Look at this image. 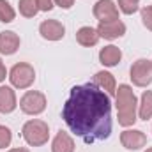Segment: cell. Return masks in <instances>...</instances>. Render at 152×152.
Returning <instances> with one entry per match:
<instances>
[{
	"mask_svg": "<svg viewBox=\"0 0 152 152\" xmlns=\"http://www.w3.org/2000/svg\"><path fill=\"white\" fill-rule=\"evenodd\" d=\"M62 118L85 143L106 140L112 134V99L94 83L76 85L62 108Z\"/></svg>",
	"mask_w": 152,
	"mask_h": 152,
	"instance_id": "6da1fadb",
	"label": "cell"
},
{
	"mask_svg": "<svg viewBox=\"0 0 152 152\" xmlns=\"http://www.w3.org/2000/svg\"><path fill=\"white\" fill-rule=\"evenodd\" d=\"M117 92V120L120 126L129 127L136 122V96L133 88L126 83L118 85Z\"/></svg>",
	"mask_w": 152,
	"mask_h": 152,
	"instance_id": "7a4b0ae2",
	"label": "cell"
},
{
	"mask_svg": "<svg viewBox=\"0 0 152 152\" xmlns=\"http://www.w3.org/2000/svg\"><path fill=\"white\" fill-rule=\"evenodd\" d=\"M21 133H23L25 142L30 147H41L50 138V127H48V124L42 122V120H37V118L36 120H28L23 126Z\"/></svg>",
	"mask_w": 152,
	"mask_h": 152,
	"instance_id": "3957f363",
	"label": "cell"
},
{
	"mask_svg": "<svg viewBox=\"0 0 152 152\" xmlns=\"http://www.w3.org/2000/svg\"><path fill=\"white\" fill-rule=\"evenodd\" d=\"M9 80H11L12 87H16V88H28L36 80V71H34V67L30 64L18 62V64H14L11 67Z\"/></svg>",
	"mask_w": 152,
	"mask_h": 152,
	"instance_id": "277c9868",
	"label": "cell"
},
{
	"mask_svg": "<svg viewBox=\"0 0 152 152\" xmlns=\"http://www.w3.org/2000/svg\"><path fill=\"white\" fill-rule=\"evenodd\" d=\"M20 108L27 115H39L46 108V96L37 90H28L20 99Z\"/></svg>",
	"mask_w": 152,
	"mask_h": 152,
	"instance_id": "5b68a950",
	"label": "cell"
},
{
	"mask_svg": "<svg viewBox=\"0 0 152 152\" xmlns=\"http://www.w3.org/2000/svg\"><path fill=\"white\" fill-rule=\"evenodd\" d=\"M131 80L136 87H147L152 83V60L147 58H138L131 66Z\"/></svg>",
	"mask_w": 152,
	"mask_h": 152,
	"instance_id": "8992f818",
	"label": "cell"
},
{
	"mask_svg": "<svg viewBox=\"0 0 152 152\" xmlns=\"http://www.w3.org/2000/svg\"><path fill=\"white\" fill-rule=\"evenodd\" d=\"M92 12L99 20V23H108V21L118 20V9L113 4V0H97Z\"/></svg>",
	"mask_w": 152,
	"mask_h": 152,
	"instance_id": "52a82bcc",
	"label": "cell"
},
{
	"mask_svg": "<svg viewBox=\"0 0 152 152\" xmlns=\"http://www.w3.org/2000/svg\"><path fill=\"white\" fill-rule=\"evenodd\" d=\"M120 143L127 149V151H138L142 147L147 145V136L143 134V131L138 129H126L120 134Z\"/></svg>",
	"mask_w": 152,
	"mask_h": 152,
	"instance_id": "ba28073f",
	"label": "cell"
},
{
	"mask_svg": "<svg viewBox=\"0 0 152 152\" xmlns=\"http://www.w3.org/2000/svg\"><path fill=\"white\" fill-rule=\"evenodd\" d=\"M39 34L48 41H60L66 34V28L57 20H44L39 25Z\"/></svg>",
	"mask_w": 152,
	"mask_h": 152,
	"instance_id": "9c48e42d",
	"label": "cell"
},
{
	"mask_svg": "<svg viewBox=\"0 0 152 152\" xmlns=\"http://www.w3.org/2000/svg\"><path fill=\"white\" fill-rule=\"evenodd\" d=\"M96 30H97V34L101 37L113 41V39L122 37L126 34V25L120 20H115V21H108V23H99V27Z\"/></svg>",
	"mask_w": 152,
	"mask_h": 152,
	"instance_id": "30bf717a",
	"label": "cell"
},
{
	"mask_svg": "<svg viewBox=\"0 0 152 152\" xmlns=\"http://www.w3.org/2000/svg\"><path fill=\"white\" fill-rule=\"evenodd\" d=\"M20 48V37L12 30L0 32V53L2 55H12Z\"/></svg>",
	"mask_w": 152,
	"mask_h": 152,
	"instance_id": "8fae6325",
	"label": "cell"
},
{
	"mask_svg": "<svg viewBox=\"0 0 152 152\" xmlns=\"http://www.w3.org/2000/svg\"><path fill=\"white\" fill-rule=\"evenodd\" d=\"M120 58H122V51H120V48H117L113 44H108V46L101 48V51H99V62L106 67L117 66L120 62Z\"/></svg>",
	"mask_w": 152,
	"mask_h": 152,
	"instance_id": "7c38bea8",
	"label": "cell"
},
{
	"mask_svg": "<svg viewBox=\"0 0 152 152\" xmlns=\"http://www.w3.org/2000/svg\"><path fill=\"white\" fill-rule=\"evenodd\" d=\"M92 83H94V85H97L101 90H106V94H108V96H113L115 90H117L115 76L112 75V73H108V71H99V73H96Z\"/></svg>",
	"mask_w": 152,
	"mask_h": 152,
	"instance_id": "4fadbf2b",
	"label": "cell"
},
{
	"mask_svg": "<svg viewBox=\"0 0 152 152\" xmlns=\"http://www.w3.org/2000/svg\"><path fill=\"white\" fill-rule=\"evenodd\" d=\"M51 152H75V140L66 131H58L53 138Z\"/></svg>",
	"mask_w": 152,
	"mask_h": 152,
	"instance_id": "5bb4252c",
	"label": "cell"
},
{
	"mask_svg": "<svg viewBox=\"0 0 152 152\" xmlns=\"http://www.w3.org/2000/svg\"><path fill=\"white\" fill-rule=\"evenodd\" d=\"M16 108V94L11 87H0V113H11Z\"/></svg>",
	"mask_w": 152,
	"mask_h": 152,
	"instance_id": "9a60e30c",
	"label": "cell"
},
{
	"mask_svg": "<svg viewBox=\"0 0 152 152\" xmlns=\"http://www.w3.org/2000/svg\"><path fill=\"white\" fill-rule=\"evenodd\" d=\"M99 37H101V36H99L97 30L92 28V27H81V28L76 32V41H78L81 46H87V48L96 46L97 41H99Z\"/></svg>",
	"mask_w": 152,
	"mask_h": 152,
	"instance_id": "2e32d148",
	"label": "cell"
},
{
	"mask_svg": "<svg viewBox=\"0 0 152 152\" xmlns=\"http://www.w3.org/2000/svg\"><path fill=\"white\" fill-rule=\"evenodd\" d=\"M152 117V90H145L140 101V118L147 120Z\"/></svg>",
	"mask_w": 152,
	"mask_h": 152,
	"instance_id": "e0dca14e",
	"label": "cell"
},
{
	"mask_svg": "<svg viewBox=\"0 0 152 152\" xmlns=\"http://www.w3.org/2000/svg\"><path fill=\"white\" fill-rule=\"evenodd\" d=\"M39 12L37 0H20V14L25 18H34Z\"/></svg>",
	"mask_w": 152,
	"mask_h": 152,
	"instance_id": "ac0fdd59",
	"label": "cell"
},
{
	"mask_svg": "<svg viewBox=\"0 0 152 152\" xmlns=\"http://www.w3.org/2000/svg\"><path fill=\"white\" fill-rule=\"evenodd\" d=\"M16 12L12 9V5L7 0H0V21L2 23H11L14 20Z\"/></svg>",
	"mask_w": 152,
	"mask_h": 152,
	"instance_id": "d6986e66",
	"label": "cell"
},
{
	"mask_svg": "<svg viewBox=\"0 0 152 152\" xmlns=\"http://www.w3.org/2000/svg\"><path fill=\"white\" fill-rule=\"evenodd\" d=\"M118 2V9L124 14H134L140 7V0H117Z\"/></svg>",
	"mask_w": 152,
	"mask_h": 152,
	"instance_id": "ffe728a7",
	"label": "cell"
},
{
	"mask_svg": "<svg viewBox=\"0 0 152 152\" xmlns=\"http://www.w3.org/2000/svg\"><path fill=\"white\" fill-rule=\"evenodd\" d=\"M11 140H12L11 129L5 127V126H0V149L9 147V145H11Z\"/></svg>",
	"mask_w": 152,
	"mask_h": 152,
	"instance_id": "44dd1931",
	"label": "cell"
},
{
	"mask_svg": "<svg viewBox=\"0 0 152 152\" xmlns=\"http://www.w3.org/2000/svg\"><path fill=\"white\" fill-rule=\"evenodd\" d=\"M142 23L147 30L152 32V5H147L142 9Z\"/></svg>",
	"mask_w": 152,
	"mask_h": 152,
	"instance_id": "7402d4cb",
	"label": "cell"
},
{
	"mask_svg": "<svg viewBox=\"0 0 152 152\" xmlns=\"http://www.w3.org/2000/svg\"><path fill=\"white\" fill-rule=\"evenodd\" d=\"M53 0H37V7L39 11H51L53 9Z\"/></svg>",
	"mask_w": 152,
	"mask_h": 152,
	"instance_id": "603a6c76",
	"label": "cell"
},
{
	"mask_svg": "<svg viewBox=\"0 0 152 152\" xmlns=\"http://www.w3.org/2000/svg\"><path fill=\"white\" fill-rule=\"evenodd\" d=\"M58 7H62V9H71L73 7V4H75V0H53Z\"/></svg>",
	"mask_w": 152,
	"mask_h": 152,
	"instance_id": "cb8c5ba5",
	"label": "cell"
},
{
	"mask_svg": "<svg viewBox=\"0 0 152 152\" xmlns=\"http://www.w3.org/2000/svg\"><path fill=\"white\" fill-rule=\"evenodd\" d=\"M5 75H7V71H5V66H4V62H2V58H0V83L5 80Z\"/></svg>",
	"mask_w": 152,
	"mask_h": 152,
	"instance_id": "d4e9b609",
	"label": "cell"
},
{
	"mask_svg": "<svg viewBox=\"0 0 152 152\" xmlns=\"http://www.w3.org/2000/svg\"><path fill=\"white\" fill-rule=\"evenodd\" d=\"M9 152H30V151H28V149H21V147H20V149H11Z\"/></svg>",
	"mask_w": 152,
	"mask_h": 152,
	"instance_id": "484cf974",
	"label": "cell"
},
{
	"mask_svg": "<svg viewBox=\"0 0 152 152\" xmlns=\"http://www.w3.org/2000/svg\"><path fill=\"white\" fill-rule=\"evenodd\" d=\"M145 152H152V147H151V149H147V151H145Z\"/></svg>",
	"mask_w": 152,
	"mask_h": 152,
	"instance_id": "4316f807",
	"label": "cell"
}]
</instances>
